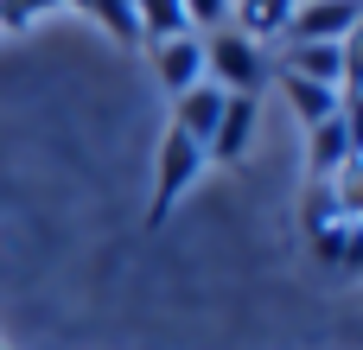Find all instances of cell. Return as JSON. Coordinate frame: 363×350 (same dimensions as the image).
Segmentation results:
<instances>
[{
    "instance_id": "6da1fadb",
    "label": "cell",
    "mask_w": 363,
    "mask_h": 350,
    "mask_svg": "<svg viewBox=\"0 0 363 350\" xmlns=\"http://www.w3.org/2000/svg\"><path fill=\"white\" fill-rule=\"evenodd\" d=\"M204 83H217L223 96H262L274 83V64H268V51L255 38L223 26V32L204 38Z\"/></svg>"
},
{
    "instance_id": "7a4b0ae2",
    "label": "cell",
    "mask_w": 363,
    "mask_h": 350,
    "mask_svg": "<svg viewBox=\"0 0 363 350\" xmlns=\"http://www.w3.org/2000/svg\"><path fill=\"white\" fill-rule=\"evenodd\" d=\"M204 147L191 140V134H179V128H166L160 134V166H153V204H147V223H166L172 210H179V198L204 179Z\"/></svg>"
},
{
    "instance_id": "3957f363",
    "label": "cell",
    "mask_w": 363,
    "mask_h": 350,
    "mask_svg": "<svg viewBox=\"0 0 363 350\" xmlns=\"http://www.w3.org/2000/svg\"><path fill=\"white\" fill-rule=\"evenodd\" d=\"M357 13H363V0H294L281 38L287 45H338V38L357 32Z\"/></svg>"
},
{
    "instance_id": "277c9868",
    "label": "cell",
    "mask_w": 363,
    "mask_h": 350,
    "mask_svg": "<svg viewBox=\"0 0 363 350\" xmlns=\"http://www.w3.org/2000/svg\"><path fill=\"white\" fill-rule=\"evenodd\" d=\"M351 159H357V115H351V108L332 115V121H319V128H306V166H313V185L338 179Z\"/></svg>"
},
{
    "instance_id": "5b68a950",
    "label": "cell",
    "mask_w": 363,
    "mask_h": 350,
    "mask_svg": "<svg viewBox=\"0 0 363 350\" xmlns=\"http://www.w3.org/2000/svg\"><path fill=\"white\" fill-rule=\"evenodd\" d=\"M255 128H262V102H255V96H223V115H217V134H211L204 159L236 166V159L255 147Z\"/></svg>"
},
{
    "instance_id": "8992f818",
    "label": "cell",
    "mask_w": 363,
    "mask_h": 350,
    "mask_svg": "<svg viewBox=\"0 0 363 350\" xmlns=\"http://www.w3.org/2000/svg\"><path fill=\"white\" fill-rule=\"evenodd\" d=\"M153 77H160L166 96H185L191 83H204V38H198V32L160 38V45H153Z\"/></svg>"
},
{
    "instance_id": "52a82bcc",
    "label": "cell",
    "mask_w": 363,
    "mask_h": 350,
    "mask_svg": "<svg viewBox=\"0 0 363 350\" xmlns=\"http://www.w3.org/2000/svg\"><path fill=\"white\" fill-rule=\"evenodd\" d=\"M217 115H223V89H217V83H191L185 96H172V128H179V134H191L198 147H211Z\"/></svg>"
},
{
    "instance_id": "ba28073f",
    "label": "cell",
    "mask_w": 363,
    "mask_h": 350,
    "mask_svg": "<svg viewBox=\"0 0 363 350\" xmlns=\"http://www.w3.org/2000/svg\"><path fill=\"white\" fill-rule=\"evenodd\" d=\"M281 83V96H287V108L300 115V128H319V121H332V115H345L351 108V96H338V89H325V83H306V77H274Z\"/></svg>"
},
{
    "instance_id": "9c48e42d",
    "label": "cell",
    "mask_w": 363,
    "mask_h": 350,
    "mask_svg": "<svg viewBox=\"0 0 363 350\" xmlns=\"http://www.w3.org/2000/svg\"><path fill=\"white\" fill-rule=\"evenodd\" d=\"M287 13H294V0H230V32H242V38H255V45H268V38H281L287 32Z\"/></svg>"
},
{
    "instance_id": "30bf717a",
    "label": "cell",
    "mask_w": 363,
    "mask_h": 350,
    "mask_svg": "<svg viewBox=\"0 0 363 350\" xmlns=\"http://www.w3.org/2000/svg\"><path fill=\"white\" fill-rule=\"evenodd\" d=\"M134 19H140V38H147V45L191 32V26H185V0H134Z\"/></svg>"
},
{
    "instance_id": "8fae6325",
    "label": "cell",
    "mask_w": 363,
    "mask_h": 350,
    "mask_svg": "<svg viewBox=\"0 0 363 350\" xmlns=\"http://www.w3.org/2000/svg\"><path fill=\"white\" fill-rule=\"evenodd\" d=\"M83 13H96L121 45H140V19H134V0H89Z\"/></svg>"
},
{
    "instance_id": "7c38bea8",
    "label": "cell",
    "mask_w": 363,
    "mask_h": 350,
    "mask_svg": "<svg viewBox=\"0 0 363 350\" xmlns=\"http://www.w3.org/2000/svg\"><path fill=\"white\" fill-rule=\"evenodd\" d=\"M57 6H64V0H0V32H19V26L57 13Z\"/></svg>"
},
{
    "instance_id": "4fadbf2b",
    "label": "cell",
    "mask_w": 363,
    "mask_h": 350,
    "mask_svg": "<svg viewBox=\"0 0 363 350\" xmlns=\"http://www.w3.org/2000/svg\"><path fill=\"white\" fill-rule=\"evenodd\" d=\"M185 26L223 32V26H230V0H185Z\"/></svg>"
},
{
    "instance_id": "5bb4252c",
    "label": "cell",
    "mask_w": 363,
    "mask_h": 350,
    "mask_svg": "<svg viewBox=\"0 0 363 350\" xmlns=\"http://www.w3.org/2000/svg\"><path fill=\"white\" fill-rule=\"evenodd\" d=\"M64 6H89V0H64Z\"/></svg>"
},
{
    "instance_id": "9a60e30c",
    "label": "cell",
    "mask_w": 363,
    "mask_h": 350,
    "mask_svg": "<svg viewBox=\"0 0 363 350\" xmlns=\"http://www.w3.org/2000/svg\"><path fill=\"white\" fill-rule=\"evenodd\" d=\"M0 350H6V344H0Z\"/></svg>"
}]
</instances>
